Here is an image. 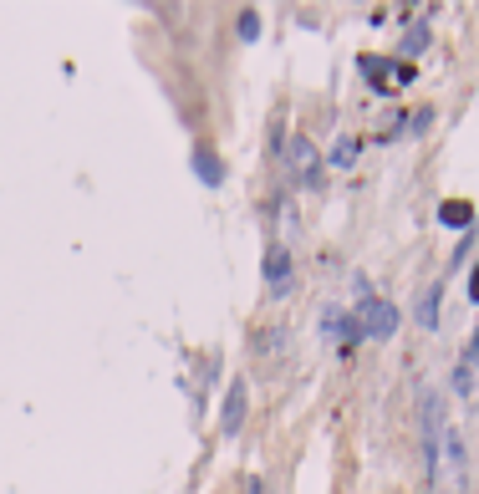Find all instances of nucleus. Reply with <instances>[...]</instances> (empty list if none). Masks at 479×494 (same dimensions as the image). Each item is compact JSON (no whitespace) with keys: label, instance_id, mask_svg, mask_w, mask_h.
Instances as JSON below:
<instances>
[{"label":"nucleus","instance_id":"1","mask_svg":"<svg viewBox=\"0 0 479 494\" xmlns=\"http://www.w3.org/2000/svg\"><path fill=\"white\" fill-rule=\"evenodd\" d=\"M434 484H438V494H469V449H464V433L459 428H444Z\"/></svg>","mask_w":479,"mask_h":494},{"label":"nucleus","instance_id":"2","mask_svg":"<svg viewBox=\"0 0 479 494\" xmlns=\"http://www.w3.org/2000/svg\"><path fill=\"white\" fill-rule=\"evenodd\" d=\"M352 316H357V331H362L367 342H388V336L398 331V306L377 301L373 290H362V306H357Z\"/></svg>","mask_w":479,"mask_h":494},{"label":"nucleus","instance_id":"3","mask_svg":"<svg viewBox=\"0 0 479 494\" xmlns=\"http://www.w3.org/2000/svg\"><path fill=\"white\" fill-rule=\"evenodd\" d=\"M362 82L373 87V92H398V87L403 82H413V66L403 62V57H398V62H388V57H362Z\"/></svg>","mask_w":479,"mask_h":494},{"label":"nucleus","instance_id":"4","mask_svg":"<svg viewBox=\"0 0 479 494\" xmlns=\"http://www.w3.org/2000/svg\"><path fill=\"white\" fill-rule=\"evenodd\" d=\"M286 164H291L296 184H301V189H316V194H321V158H316V148L306 143V138H296V143L286 148Z\"/></svg>","mask_w":479,"mask_h":494},{"label":"nucleus","instance_id":"5","mask_svg":"<svg viewBox=\"0 0 479 494\" xmlns=\"http://www.w3.org/2000/svg\"><path fill=\"white\" fill-rule=\"evenodd\" d=\"M438 444H444V408H438V392H423V459H429V474L438 464Z\"/></svg>","mask_w":479,"mask_h":494},{"label":"nucleus","instance_id":"6","mask_svg":"<svg viewBox=\"0 0 479 494\" xmlns=\"http://www.w3.org/2000/svg\"><path fill=\"white\" fill-rule=\"evenodd\" d=\"M266 290L271 296H291V250L286 245L266 250Z\"/></svg>","mask_w":479,"mask_h":494},{"label":"nucleus","instance_id":"7","mask_svg":"<svg viewBox=\"0 0 479 494\" xmlns=\"http://www.w3.org/2000/svg\"><path fill=\"white\" fill-rule=\"evenodd\" d=\"M321 336H332V342H342V347H357V342H362L352 311H327V316H321Z\"/></svg>","mask_w":479,"mask_h":494},{"label":"nucleus","instance_id":"8","mask_svg":"<svg viewBox=\"0 0 479 494\" xmlns=\"http://www.w3.org/2000/svg\"><path fill=\"white\" fill-rule=\"evenodd\" d=\"M479 388V331H475V342L464 347V357H459V367H454V392H469Z\"/></svg>","mask_w":479,"mask_h":494},{"label":"nucleus","instance_id":"9","mask_svg":"<svg viewBox=\"0 0 479 494\" xmlns=\"http://www.w3.org/2000/svg\"><path fill=\"white\" fill-rule=\"evenodd\" d=\"M189 168L199 174V184H205V189H220V184H225V164H220V153H214V148H194Z\"/></svg>","mask_w":479,"mask_h":494},{"label":"nucleus","instance_id":"10","mask_svg":"<svg viewBox=\"0 0 479 494\" xmlns=\"http://www.w3.org/2000/svg\"><path fill=\"white\" fill-rule=\"evenodd\" d=\"M438 306H444V275H438V281H429V290L418 296V327H423V331L438 327Z\"/></svg>","mask_w":479,"mask_h":494},{"label":"nucleus","instance_id":"11","mask_svg":"<svg viewBox=\"0 0 479 494\" xmlns=\"http://www.w3.org/2000/svg\"><path fill=\"white\" fill-rule=\"evenodd\" d=\"M240 423H245V382H229V392H225V418H220V428H225V433H240Z\"/></svg>","mask_w":479,"mask_h":494},{"label":"nucleus","instance_id":"12","mask_svg":"<svg viewBox=\"0 0 479 494\" xmlns=\"http://www.w3.org/2000/svg\"><path fill=\"white\" fill-rule=\"evenodd\" d=\"M438 220H444V225H454V229H464L469 220H475V205H469V199H444Z\"/></svg>","mask_w":479,"mask_h":494},{"label":"nucleus","instance_id":"13","mask_svg":"<svg viewBox=\"0 0 479 494\" xmlns=\"http://www.w3.org/2000/svg\"><path fill=\"white\" fill-rule=\"evenodd\" d=\"M423 46H429V26L413 21V26H408V36H403V62H408V57H418Z\"/></svg>","mask_w":479,"mask_h":494},{"label":"nucleus","instance_id":"14","mask_svg":"<svg viewBox=\"0 0 479 494\" xmlns=\"http://www.w3.org/2000/svg\"><path fill=\"white\" fill-rule=\"evenodd\" d=\"M255 347H260V351H286V347H291V336H286V331H275V327H266L260 336H255Z\"/></svg>","mask_w":479,"mask_h":494},{"label":"nucleus","instance_id":"15","mask_svg":"<svg viewBox=\"0 0 479 494\" xmlns=\"http://www.w3.org/2000/svg\"><path fill=\"white\" fill-rule=\"evenodd\" d=\"M332 164L336 168H352L357 164V143H352V138H342V143L332 148Z\"/></svg>","mask_w":479,"mask_h":494},{"label":"nucleus","instance_id":"16","mask_svg":"<svg viewBox=\"0 0 479 494\" xmlns=\"http://www.w3.org/2000/svg\"><path fill=\"white\" fill-rule=\"evenodd\" d=\"M255 36H260V16L245 11V16H240V42H255Z\"/></svg>","mask_w":479,"mask_h":494},{"label":"nucleus","instance_id":"17","mask_svg":"<svg viewBox=\"0 0 479 494\" xmlns=\"http://www.w3.org/2000/svg\"><path fill=\"white\" fill-rule=\"evenodd\" d=\"M245 494H266V484H260V474H245Z\"/></svg>","mask_w":479,"mask_h":494},{"label":"nucleus","instance_id":"18","mask_svg":"<svg viewBox=\"0 0 479 494\" xmlns=\"http://www.w3.org/2000/svg\"><path fill=\"white\" fill-rule=\"evenodd\" d=\"M469 301L479 306V266H475V275H469Z\"/></svg>","mask_w":479,"mask_h":494}]
</instances>
